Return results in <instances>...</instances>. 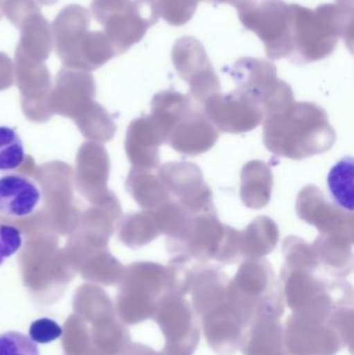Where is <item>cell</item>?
<instances>
[{
  "mask_svg": "<svg viewBox=\"0 0 354 355\" xmlns=\"http://www.w3.org/2000/svg\"><path fill=\"white\" fill-rule=\"evenodd\" d=\"M336 131L324 108L312 102H293L263 121V141L272 153L293 160L326 153L334 147Z\"/></svg>",
  "mask_w": 354,
  "mask_h": 355,
  "instance_id": "cell-1",
  "label": "cell"
},
{
  "mask_svg": "<svg viewBox=\"0 0 354 355\" xmlns=\"http://www.w3.org/2000/svg\"><path fill=\"white\" fill-rule=\"evenodd\" d=\"M292 6V53L295 64H303L324 60L334 52L342 37L349 48L353 41V8L328 3L316 10Z\"/></svg>",
  "mask_w": 354,
  "mask_h": 355,
  "instance_id": "cell-2",
  "label": "cell"
},
{
  "mask_svg": "<svg viewBox=\"0 0 354 355\" xmlns=\"http://www.w3.org/2000/svg\"><path fill=\"white\" fill-rule=\"evenodd\" d=\"M151 118L163 139L179 153L197 156L215 145L218 130L191 98L162 91L152 100Z\"/></svg>",
  "mask_w": 354,
  "mask_h": 355,
  "instance_id": "cell-3",
  "label": "cell"
},
{
  "mask_svg": "<svg viewBox=\"0 0 354 355\" xmlns=\"http://www.w3.org/2000/svg\"><path fill=\"white\" fill-rule=\"evenodd\" d=\"M89 25L91 14L79 4L64 6L51 23L55 52L64 66L96 70L118 55L107 35L89 31Z\"/></svg>",
  "mask_w": 354,
  "mask_h": 355,
  "instance_id": "cell-4",
  "label": "cell"
},
{
  "mask_svg": "<svg viewBox=\"0 0 354 355\" xmlns=\"http://www.w3.org/2000/svg\"><path fill=\"white\" fill-rule=\"evenodd\" d=\"M227 302L245 324L255 316L256 319L281 316L284 309L281 285L267 260L247 259L241 264L233 281L229 282Z\"/></svg>",
  "mask_w": 354,
  "mask_h": 355,
  "instance_id": "cell-5",
  "label": "cell"
},
{
  "mask_svg": "<svg viewBox=\"0 0 354 355\" xmlns=\"http://www.w3.org/2000/svg\"><path fill=\"white\" fill-rule=\"evenodd\" d=\"M168 290L166 267L155 263H136L129 267L118 295V314L134 324L154 315L158 302Z\"/></svg>",
  "mask_w": 354,
  "mask_h": 355,
  "instance_id": "cell-6",
  "label": "cell"
},
{
  "mask_svg": "<svg viewBox=\"0 0 354 355\" xmlns=\"http://www.w3.org/2000/svg\"><path fill=\"white\" fill-rule=\"evenodd\" d=\"M238 10L245 28L253 31L265 46L272 60L289 58L292 53V6L283 0H256Z\"/></svg>",
  "mask_w": 354,
  "mask_h": 355,
  "instance_id": "cell-7",
  "label": "cell"
},
{
  "mask_svg": "<svg viewBox=\"0 0 354 355\" xmlns=\"http://www.w3.org/2000/svg\"><path fill=\"white\" fill-rule=\"evenodd\" d=\"M239 91L257 100L267 114L281 112L294 102L288 83L278 77L276 67L262 58H243L230 71Z\"/></svg>",
  "mask_w": 354,
  "mask_h": 355,
  "instance_id": "cell-8",
  "label": "cell"
},
{
  "mask_svg": "<svg viewBox=\"0 0 354 355\" xmlns=\"http://www.w3.org/2000/svg\"><path fill=\"white\" fill-rule=\"evenodd\" d=\"M172 60L179 76L188 83L189 94L195 101L203 105L222 93L220 79L199 40L180 37L172 47Z\"/></svg>",
  "mask_w": 354,
  "mask_h": 355,
  "instance_id": "cell-9",
  "label": "cell"
},
{
  "mask_svg": "<svg viewBox=\"0 0 354 355\" xmlns=\"http://www.w3.org/2000/svg\"><path fill=\"white\" fill-rule=\"evenodd\" d=\"M172 200L191 214L214 212L212 191L199 166L186 162H168L157 170Z\"/></svg>",
  "mask_w": 354,
  "mask_h": 355,
  "instance_id": "cell-10",
  "label": "cell"
},
{
  "mask_svg": "<svg viewBox=\"0 0 354 355\" xmlns=\"http://www.w3.org/2000/svg\"><path fill=\"white\" fill-rule=\"evenodd\" d=\"M204 112L218 130L222 132H249L257 128L265 112L257 100L236 89L229 94H218L203 104Z\"/></svg>",
  "mask_w": 354,
  "mask_h": 355,
  "instance_id": "cell-11",
  "label": "cell"
},
{
  "mask_svg": "<svg viewBox=\"0 0 354 355\" xmlns=\"http://www.w3.org/2000/svg\"><path fill=\"white\" fill-rule=\"evenodd\" d=\"M297 212L299 218L314 225L320 235L342 238L353 243V213L330 202L316 186L308 185L301 190L297 200Z\"/></svg>",
  "mask_w": 354,
  "mask_h": 355,
  "instance_id": "cell-12",
  "label": "cell"
},
{
  "mask_svg": "<svg viewBox=\"0 0 354 355\" xmlns=\"http://www.w3.org/2000/svg\"><path fill=\"white\" fill-rule=\"evenodd\" d=\"M159 17L156 0H130L123 10L106 19L104 33L118 55L141 41Z\"/></svg>",
  "mask_w": 354,
  "mask_h": 355,
  "instance_id": "cell-13",
  "label": "cell"
},
{
  "mask_svg": "<svg viewBox=\"0 0 354 355\" xmlns=\"http://www.w3.org/2000/svg\"><path fill=\"white\" fill-rule=\"evenodd\" d=\"M39 184L21 174L0 177V216L8 219H26L33 216L42 202Z\"/></svg>",
  "mask_w": 354,
  "mask_h": 355,
  "instance_id": "cell-14",
  "label": "cell"
},
{
  "mask_svg": "<svg viewBox=\"0 0 354 355\" xmlns=\"http://www.w3.org/2000/svg\"><path fill=\"white\" fill-rule=\"evenodd\" d=\"M164 144L151 116L134 121L129 129L127 151L137 168L157 170L160 164L159 148Z\"/></svg>",
  "mask_w": 354,
  "mask_h": 355,
  "instance_id": "cell-15",
  "label": "cell"
},
{
  "mask_svg": "<svg viewBox=\"0 0 354 355\" xmlns=\"http://www.w3.org/2000/svg\"><path fill=\"white\" fill-rule=\"evenodd\" d=\"M18 29L20 39L16 54L37 62H45L53 45L51 23L39 12L25 19Z\"/></svg>",
  "mask_w": 354,
  "mask_h": 355,
  "instance_id": "cell-16",
  "label": "cell"
},
{
  "mask_svg": "<svg viewBox=\"0 0 354 355\" xmlns=\"http://www.w3.org/2000/svg\"><path fill=\"white\" fill-rule=\"evenodd\" d=\"M274 178L265 162L254 160L245 164L241 172L240 196L243 204L251 209L267 206L272 198Z\"/></svg>",
  "mask_w": 354,
  "mask_h": 355,
  "instance_id": "cell-17",
  "label": "cell"
},
{
  "mask_svg": "<svg viewBox=\"0 0 354 355\" xmlns=\"http://www.w3.org/2000/svg\"><path fill=\"white\" fill-rule=\"evenodd\" d=\"M278 238V225L272 218L257 217L243 231H239L241 258H264L274 252Z\"/></svg>",
  "mask_w": 354,
  "mask_h": 355,
  "instance_id": "cell-18",
  "label": "cell"
},
{
  "mask_svg": "<svg viewBox=\"0 0 354 355\" xmlns=\"http://www.w3.org/2000/svg\"><path fill=\"white\" fill-rule=\"evenodd\" d=\"M353 246V242L326 235H319L312 244L322 268L336 277H345L351 272Z\"/></svg>",
  "mask_w": 354,
  "mask_h": 355,
  "instance_id": "cell-19",
  "label": "cell"
},
{
  "mask_svg": "<svg viewBox=\"0 0 354 355\" xmlns=\"http://www.w3.org/2000/svg\"><path fill=\"white\" fill-rule=\"evenodd\" d=\"M276 319L258 318L254 321L249 335L245 336V355H288L283 339L281 325Z\"/></svg>",
  "mask_w": 354,
  "mask_h": 355,
  "instance_id": "cell-20",
  "label": "cell"
},
{
  "mask_svg": "<svg viewBox=\"0 0 354 355\" xmlns=\"http://www.w3.org/2000/svg\"><path fill=\"white\" fill-rule=\"evenodd\" d=\"M129 187L132 196L145 210H154L172 200L166 186L153 171L136 168L129 178Z\"/></svg>",
  "mask_w": 354,
  "mask_h": 355,
  "instance_id": "cell-21",
  "label": "cell"
},
{
  "mask_svg": "<svg viewBox=\"0 0 354 355\" xmlns=\"http://www.w3.org/2000/svg\"><path fill=\"white\" fill-rule=\"evenodd\" d=\"M159 235L161 234L152 210L131 215L123 227V239L133 248L145 245Z\"/></svg>",
  "mask_w": 354,
  "mask_h": 355,
  "instance_id": "cell-22",
  "label": "cell"
},
{
  "mask_svg": "<svg viewBox=\"0 0 354 355\" xmlns=\"http://www.w3.org/2000/svg\"><path fill=\"white\" fill-rule=\"evenodd\" d=\"M24 160V145L16 129L0 126V172L17 170Z\"/></svg>",
  "mask_w": 354,
  "mask_h": 355,
  "instance_id": "cell-23",
  "label": "cell"
},
{
  "mask_svg": "<svg viewBox=\"0 0 354 355\" xmlns=\"http://www.w3.org/2000/svg\"><path fill=\"white\" fill-rule=\"evenodd\" d=\"M202 0H156L158 12L168 24L181 26L191 20Z\"/></svg>",
  "mask_w": 354,
  "mask_h": 355,
  "instance_id": "cell-24",
  "label": "cell"
},
{
  "mask_svg": "<svg viewBox=\"0 0 354 355\" xmlns=\"http://www.w3.org/2000/svg\"><path fill=\"white\" fill-rule=\"evenodd\" d=\"M0 355H39L37 343L18 331L0 335Z\"/></svg>",
  "mask_w": 354,
  "mask_h": 355,
  "instance_id": "cell-25",
  "label": "cell"
},
{
  "mask_svg": "<svg viewBox=\"0 0 354 355\" xmlns=\"http://www.w3.org/2000/svg\"><path fill=\"white\" fill-rule=\"evenodd\" d=\"M2 10L8 20L18 28L25 19L41 12V8L35 0H4Z\"/></svg>",
  "mask_w": 354,
  "mask_h": 355,
  "instance_id": "cell-26",
  "label": "cell"
},
{
  "mask_svg": "<svg viewBox=\"0 0 354 355\" xmlns=\"http://www.w3.org/2000/svg\"><path fill=\"white\" fill-rule=\"evenodd\" d=\"M22 233L16 225L0 223V265L22 248Z\"/></svg>",
  "mask_w": 354,
  "mask_h": 355,
  "instance_id": "cell-27",
  "label": "cell"
},
{
  "mask_svg": "<svg viewBox=\"0 0 354 355\" xmlns=\"http://www.w3.org/2000/svg\"><path fill=\"white\" fill-rule=\"evenodd\" d=\"M62 335V329L56 321L42 318L31 323L29 336L35 343L48 344L57 340Z\"/></svg>",
  "mask_w": 354,
  "mask_h": 355,
  "instance_id": "cell-28",
  "label": "cell"
},
{
  "mask_svg": "<svg viewBox=\"0 0 354 355\" xmlns=\"http://www.w3.org/2000/svg\"><path fill=\"white\" fill-rule=\"evenodd\" d=\"M338 170L339 176L342 181H336V180L328 178V184L332 188L333 193H334L335 198L337 200H340L342 202L343 206H346V204H349V207L351 208V202L347 200L346 196L348 194L349 198H351V192L347 191V187L351 189V183L345 184V178L348 176L349 174L353 173V159L348 158V159L342 160V162L336 166Z\"/></svg>",
  "mask_w": 354,
  "mask_h": 355,
  "instance_id": "cell-29",
  "label": "cell"
},
{
  "mask_svg": "<svg viewBox=\"0 0 354 355\" xmlns=\"http://www.w3.org/2000/svg\"><path fill=\"white\" fill-rule=\"evenodd\" d=\"M12 83V62L8 54L0 52V89L10 87Z\"/></svg>",
  "mask_w": 354,
  "mask_h": 355,
  "instance_id": "cell-30",
  "label": "cell"
},
{
  "mask_svg": "<svg viewBox=\"0 0 354 355\" xmlns=\"http://www.w3.org/2000/svg\"><path fill=\"white\" fill-rule=\"evenodd\" d=\"M206 1L211 2V3H228L236 8L237 10H240V8L253 3L256 0H206Z\"/></svg>",
  "mask_w": 354,
  "mask_h": 355,
  "instance_id": "cell-31",
  "label": "cell"
},
{
  "mask_svg": "<svg viewBox=\"0 0 354 355\" xmlns=\"http://www.w3.org/2000/svg\"><path fill=\"white\" fill-rule=\"evenodd\" d=\"M336 1L339 6L353 8V0H336Z\"/></svg>",
  "mask_w": 354,
  "mask_h": 355,
  "instance_id": "cell-32",
  "label": "cell"
},
{
  "mask_svg": "<svg viewBox=\"0 0 354 355\" xmlns=\"http://www.w3.org/2000/svg\"><path fill=\"white\" fill-rule=\"evenodd\" d=\"M39 3L43 4V6H53L55 4L58 0H37Z\"/></svg>",
  "mask_w": 354,
  "mask_h": 355,
  "instance_id": "cell-33",
  "label": "cell"
},
{
  "mask_svg": "<svg viewBox=\"0 0 354 355\" xmlns=\"http://www.w3.org/2000/svg\"><path fill=\"white\" fill-rule=\"evenodd\" d=\"M1 10H2V0H0V20H1V18H2Z\"/></svg>",
  "mask_w": 354,
  "mask_h": 355,
  "instance_id": "cell-34",
  "label": "cell"
}]
</instances>
